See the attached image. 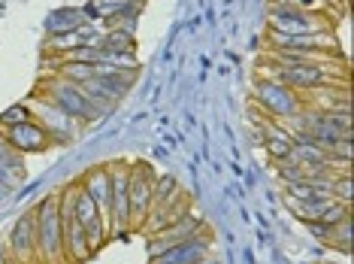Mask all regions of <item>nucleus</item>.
<instances>
[{
    "mask_svg": "<svg viewBox=\"0 0 354 264\" xmlns=\"http://www.w3.org/2000/svg\"><path fill=\"white\" fill-rule=\"evenodd\" d=\"M34 234H37V264H70L64 252V222H61V197L49 191L34 206Z\"/></svg>",
    "mask_w": 354,
    "mask_h": 264,
    "instance_id": "obj_1",
    "label": "nucleus"
},
{
    "mask_svg": "<svg viewBox=\"0 0 354 264\" xmlns=\"http://www.w3.org/2000/svg\"><path fill=\"white\" fill-rule=\"evenodd\" d=\"M257 73L279 79L281 85L294 88L303 98L318 91V88L348 82V67L345 64H333V67H321V64H281V67H257Z\"/></svg>",
    "mask_w": 354,
    "mask_h": 264,
    "instance_id": "obj_2",
    "label": "nucleus"
},
{
    "mask_svg": "<svg viewBox=\"0 0 354 264\" xmlns=\"http://www.w3.org/2000/svg\"><path fill=\"white\" fill-rule=\"evenodd\" d=\"M37 94H43L46 100H52L58 109H64L67 116H73L79 125H94L97 118H103V113L97 107H94L91 100L82 94V88L73 85V82H67V79H61L58 73H52V76H43L39 79V85L34 88Z\"/></svg>",
    "mask_w": 354,
    "mask_h": 264,
    "instance_id": "obj_3",
    "label": "nucleus"
},
{
    "mask_svg": "<svg viewBox=\"0 0 354 264\" xmlns=\"http://www.w3.org/2000/svg\"><path fill=\"white\" fill-rule=\"evenodd\" d=\"M254 100H257V107L263 109V116H270L272 122H285V118H291L306 109L303 94H297L294 88L281 85L279 79H272L267 73H257V79H254Z\"/></svg>",
    "mask_w": 354,
    "mask_h": 264,
    "instance_id": "obj_4",
    "label": "nucleus"
},
{
    "mask_svg": "<svg viewBox=\"0 0 354 264\" xmlns=\"http://www.w3.org/2000/svg\"><path fill=\"white\" fill-rule=\"evenodd\" d=\"M330 28H333V19L327 12H306L285 3L267 6V30H272V34L303 37V34H318V30H330Z\"/></svg>",
    "mask_w": 354,
    "mask_h": 264,
    "instance_id": "obj_5",
    "label": "nucleus"
},
{
    "mask_svg": "<svg viewBox=\"0 0 354 264\" xmlns=\"http://www.w3.org/2000/svg\"><path fill=\"white\" fill-rule=\"evenodd\" d=\"M25 103L30 107V113H34V122H39L46 127V134L52 137L55 146H70V143H76V137L85 131V125H79L73 116H67L64 109H58L52 100H46L43 94L30 91V98Z\"/></svg>",
    "mask_w": 354,
    "mask_h": 264,
    "instance_id": "obj_6",
    "label": "nucleus"
},
{
    "mask_svg": "<svg viewBox=\"0 0 354 264\" xmlns=\"http://www.w3.org/2000/svg\"><path fill=\"white\" fill-rule=\"evenodd\" d=\"M155 167L149 161H133L127 170V206H131V231H142L155 197Z\"/></svg>",
    "mask_w": 354,
    "mask_h": 264,
    "instance_id": "obj_7",
    "label": "nucleus"
},
{
    "mask_svg": "<svg viewBox=\"0 0 354 264\" xmlns=\"http://www.w3.org/2000/svg\"><path fill=\"white\" fill-rule=\"evenodd\" d=\"M64 195H67V204H70V213H73V219H76L79 225H82V231H85L91 252L97 255L103 246L109 243V231H106V222H103L97 204H94L91 197H88L85 191L76 186V182L64 186Z\"/></svg>",
    "mask_w": 354,
    "mask_h": 264,
    "instance_id": "obj_8",
    "label": "nucleus"
},
{
    "mask_svg": "<svg viewBox=\"0 0 354 264\" xmlns=\"http://www.w3.org/2000/svg\"><path fill=\"white\" fill-rule=\"evenodd\" d=\"M109 167V237H122L131 231V206H127V170H131V161H115L106 164Z\"/></svg>",
    "mask_w": 354,
    "mask_h": 264,
    "instance_id": "obj_9",
    "label": "nucleus"
},
{
    "mask_svg": "<svg viewBox=\"0 0 354 264\" xmlns=\"http://www.w3.org/2000/svg\"><path fill=\"white\" fill-rule=\"evenodd\" d=\"M3 140L19 152V155H43V152L55 149L52 137L46 134V127L39 122H21V125H12V127H3Z\"/></svg>",
    "mask_w": 354,
    "mask_h": 264,
    "instance_id": "obj_10",
    "label": "nucleus"
},
{
    "mask_svg": "<svg viewBox=\"0 0 354 264\" xmlns=\"http://www.w3.org/2000/svg\"><path fill=\"white\" fill-rule=\"evenodd\" d=\"M200 231H206L203 215L188 213L185 219L173 222V225H167L164 231H158V234H149V240H146L149 258H151V255H158V252H164V249H170V246H176V243H182V240H191L194 234H200Z\"/></svg>",
    "mask_w": 354,
    "mask_h": 264,
    "instance_id": "obj_11",
    "label": "nucleus"
},
{
    "mask_svg": "<svg viewBox=\"0 0 354 264\" xmlns=\"http://www.w3.org/2000/svg\"><path fill=\"white\" fill-rule=\"evenodd\" d=\"M212 252V231H200L191 240H182V243L170 246V249L151 255L149 264H194L200 258H206V255Z\"/></svg>",
    "mask_w": 354,
    "mask_h": 264,
    "instance_id": "obj_12",
    "label": "nucleus"
},
{
    "mask_svg": "<svg viewBox=\"0 0 354 264\" xmlns=\"http://www.w3.org/2000/svg\"><path fill=\"white\" fill-rule=\"evenodd\" d=\"M10 258L19 264H34L37 261V234H34V206L25 210L15 219L10 231Z\"/></svg>",
    "mask_w": 354,
    "mask_h": 264,
    "instance_id": "obj_13",
    "label": "nucleus"
},
{
    "mask_svg": "<svg viewBox=\"0 0 354 264\" xmlns=\"http://www.w3.org/2000/svg\"><path fill=\"white\" fill-rule=\"evenodd\" d=\"M76 186L97 204V210L106 222V231H109V191H112V182H109V167L106 164H97L91 170H85L82 176L76 179Z\"/></svg>",
    "mask_w": 354,
    "mask_h": 264,
    "instance_id": "obj_14",
    "label": "nucleus"
},
{
    "mask_svg": "<svg viewBox=\"0 0 354 264\" xmlns=\"http://www.w3.org/2000/svg\"><path fill=\"white\" fill-rule=\"evenodd\" d=\"M94 79L112 94V100L122 103L136 85V79H140V70H115V67H106V64H97L94 67Z\"/></svg>",
    "mask_w": 354,
    "mask_h": 264,
    "instance_id": "obj_15",
    "label": "nucleus"
},
{
    "mask_svg": "<svg viewBox=\"0 0 354 264\" xmlns=\"http://www.w3.org/2000/svg\"><path fill=\"white\" fill-rule=\"evenodd\" d=\"M263 127V149H267V155L272 158V164L279 161H288V155H291V131H288L281 122H261Z\"/></svg>",
    "mask_w": 354,
    "mask_h": 264,
    "instance_id": "obj_16",
    "label": "nucleus"
},
{
    "mask_svg": "<svg viewBox=\"0 0 354 264\" xmlns=\"http://www.w3.org/2000/svg\"><path fill=\"white\" fill-rule=\"evenodd\" d=\"M85 25L82 10H55L49 19H46V34L49 37H64V34H76V28Z\"/></svg>",
    "mask_w": 354,
    "mask_h": 264,
    "instance_id": "obj_17",
    "label": "nucleus"
},
{
    "mask_svg": "<svg viewBox=\"0 0 354 264\" xmlns=\"http://www.w3.org/2000/svg\"><path fill=\"white\" fill-rule=\"evenodd\" d=\"M55 73L61 79L73 85H82L94 76V64H85V61H64V58H55Z\"/></svg>",
    "mask_w": 354,
    "mask_h": 264,
    "instance_id": "obj_18",
    "label": "nucleus"
},
{
    "mask_svg": "<svg viewBox=\"0 0 354 264\" xmlns=\"http://www.w3.org/2000/svg\"><path fill=\"white\" fill-rule=\"evenodd\" d=\"M330 197H315V201H294V197H285V204H288V213L297 215L300 222H318L321 219V213H324V206H327Z\"/></svg>",
    "mask_w": 354,
    "mask_h": 264,
    "instance_id": "obj_19",
    "label": "nucleus"
},
{
    "mask_svg": "<svg viewBox=\"0 0 354 264\" xmlns=\"http://www.w3.org/2000/svg\"><path fill=\"white\" fill-rule=\"evenodd\" d=\"M351 219H345L339 222V225H333L330 228V237L324 240V246L327 249H333V252H339V255H351Z\"/></svg>",
    "mask_w": 354,
    "mask_h": 264,
    "instance_id": "obj_20",
    "label": "nucleus"
},
{
    "mask_svg": "<svg viewBox=\"0 0 354 264\" xmlns=\"http://www.w3.org/2000/svg\"><path fill=\"white\" fill-rule=\"evenodd\" d=\"M100 49H106V52H136V37L118 34V30H103Z\"/></svg>",
    "mask_w": 354,
    "mask_h": 264,
    "instance_id": "obj_21",
    "label": "nucleus"
},
{
    "mask_svg": "<svg viewBox=\"0 0 354 264\" xmlns=\"http://www.w3.org/2000/svg\"><path fill=\"white\" fill-rule=\"evenodd\" d=\"M182 186L176 182V176L170 173H158V179H155V197H151V206H160L164 201H170V197L179 191Z\"/></svg>",
    "mask_w": 354,
    "mask_h": 264,
    "instance_id": "obj_22",
    "label": "nucleus"
},
{
    "mask_svg": "<svg viewBox=\"0 0 354 264\" xmlns=\"http://www.w3.org/2000/svg\"><path fill=\"white\" fill-rule=\"evenodd\" d=\"M30 118H34V113H30V107L25 100L12 103V107H6L3 113H0V131H3V127H12V125H21V122H30Z\"/></svg>",
    "mask_w": 354,
    "mask_h": 264,
    "instance_id": "obj_23",
    "label": "nucleus"
},
{
    "mask_svg": "<svg viewBox=\"0 0 354 264\" xmlns=\"http://www.w3.org/2000/svg\"><path fill=\"white\" fill-rule=\"evenodd\" d=\"M330 197H336V201H342V204L351 206V201H354V179H351V173H336L333 176Z\"/></svg>",
    "mask_w": 354,
    "mask_h": 264,
    "instance_id": "obj_24",
    "label": "nucleus"
},
{
    "mask_svg": "<svg viewBox=\"0 0 354 264\" xmlns=\"http://www.w3.org/2000/svg\"><path fill=\"white\" fill-rule=\"evenodd\" d=\"M270 3H285V6H297L306 12H327L324 0H270Z\"/></svg>",
    "mask_w": 354,
    "mask_h": 264,
    "instance_id": "obj_25",
    "label": "nucleus"
},
{
    "mask_svg": "<svg viewBox=\"0 0 354 264\" xmlns=\"http://www.w3.org/2000/svg\"><path fill=\"white\" fill-rule=\"evenodd\" d=\"M10 195H12V186H10V182H3V179H0V204H3Z\"/></svg>",
    "mask_w": 354,
    "mask_h": 264,
    "instance_id": "obj_26",
    "label": "nucleus"
},
{
    "mask_svg": "<svg viewBox=\"0 0 354 264\" xmlns=\"http://www.w3.org/2000/svg\"><path fill=\"white\" fill-rule=\"evenodd\" d=\"M194 264H221V261H218V258H215V255H212V252H209V255H206V258H200V261H194Z\"/></svg>",
    "mask_w": 354,
    "mask_h": 264,
    "instance_id": "obj_27",
    "label": "nucleus"
},
{
    "mask_svg": "<svg viewBox=\"0 0 354 264\" xmlns=\"http://www.w3.org/2000/svg\"><path fill=\"white\" fill-rule=\"evenodd\" d=\"M133 3H140V6H146V3H149V0H133Z\"/></svg>",
    "mask_w": 354,
    "mask_h": 264,
    "instance_id": "obj_28",
    "label": "nucleus"
},
{
    "mask_svg": "<svg viewBox=\"0 0 354 264\" xmlns=\"http://www.w3.org/2000/svg\"><path fill=\"white\" fill-rule=\"evenodd\" d=\"M0 143H3V131H0Z\"/></svg>",
    "mask_w": 354,
    "mask_h": 264,
    "instance_id": "obj_29",
    "label": "nucleus"
}]
</instances>
